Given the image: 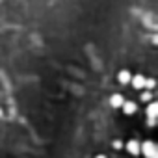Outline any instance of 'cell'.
Instances as JSON below:
<instances>
[{
	"label": "cell",
	"instance_id": "6da1fadb",
	"mask_svg": "<svg viewBox=\"0 0 158 158\" xmlns=\"http://www.w3.org/2000/svg\"><path fill=\"white\" fill-rule=\"evenodd\" d=\"M139 151H143V154L149 156V158H154L156 156V149H154V143L152 141H145L143 145H139Z\"/></svg>",
	"mask_w": 158,
	"mask_h": 158
},
{
	"label": "cell",
	"instance_id": "7a4b0ae2",
	"mask_svg": "<svg viewBox=\"0 0 158 158\" xmlns=\"http://www.w3.org/2000/svg\"><path fill=\"white\" fill-rule=\"evenodd\" d=\"M130 84H132L134 89H143V88H145V76H143V74L132 76V78H130Z\"/></svg>",
	"mask_w": 158,
	"mask_h": 158
},
{
	"label": "cell",
	"instance_id": "3957f363",
	"mask_svg": "<svg viewBox=\"0 0 158 158\" xmlns=\"http://www.w3.org/2000/svg\"><path fill=\"white\" fill-rule=\"evenodd\" d=\"M130 78H132V74H130L128 69H123V71H119V74H117V80H119V84H123V86L130 84Z\"/></svg>",
	"mask_w": 158,
	"mask_h": 158
},
{
	"label": "cell",
	"instance_id": "277c9868",
	"mask_svg": "<svg viewBox=\"0 0 158 158\" xmlns=\"http://www.w3.org/2000/svg\"><path fill=\"white\" fill-rule=\"evenodd\" d=\"M121 108H123V112H125L127 115H132V114H136V108H138V106H136V102H132V101H125Z\"/></svg>",
	"mask_w": 158,
	"mask_h": 158
},
{
	"label": "cell",
	"instance_id": "5b68a950",
	"mask_svg": "<svg viewBox=\"0 0 158 158\" xmlns=\"http://www.w3.org/2000/svg\"><path fill=\"white\" fill-rule=\"evenodd\" d=\"M127 151L130 152V154H134V156H138L141 151H139V143L136 141V139H130L128 143H127Z\"/></svg>",
	"mask_w": 158,
	"mask_h": 158
},
{
	"label": "cell",
	"instance_id": "8992f818",
	"mask_svg": "<svg viewBox=\"0 0 158 158\" xmlns=\"http://www.w3.org/2000/svg\"><path fill=\"white\" fill-rule=\"evenodd\" d=\"M156 112H158V104L156 102H152L149 108H147V115H149V123L152 125L154 123V117H156Z\"/></svg>",
	"mask_w": 158,
	"mask_h": 158
},
{
	"label": "cell",
	"instance_id": "52a82bcc",
	"mask_svg": "<svg viewBox=\"0 0 158 158\" xmlns=\"http://www.w3.org/2000/svg\"><path fill=\"white\" fill-rule=\"evenodd\" d=\"M123 102H125V99H123L119 93L112 95V99H110V104H112L114 108H121V106H123Z\"/></svg>",
	"mask_w": 158,
	"mask_h": 158
},
{
	"label": "cell",
	"instance_id": "ba28073f",
	"mask_svg": "<svg viewBox=\"0 0 158 158\" xmlns=\"http://www.w3.org/2000/svg\"><path fill=\"white\" fill-rule=\"evenodd\" d=\"M156 84H154V80L152 78H145V88H149V89H152Z\"/></svg>",
	"mask_w": 158,
	"mask_h": 158
},
{
	"label": "cell",
	"instance_id": "9c48e42d",
	"mask_svg": "<svg viewBox=\"0 0 158 158\" xmlns=\"http://www.w3.org/2000/svg\"><path fill=\"white\" fill-rule=\"evenodd\" d=\"M141 101H151V93H149V91H145V93L141 95Z\"/></svg>",
	"mask_w": 158,
	"mask_h": 158
},
{
	"label": "cell",
	"instance_id": "30bf717a",
	"mask_svg": "<svg viewBox=\"0 0 158 158\" xmlns=\"http://www.w3.org/2000/svg\"><path fill=\"white\" fill-rule=\"evenodd\" d=\"M95 158H106V156H104V154H99V156H95Z\"/></svg>",
	"mask_w": 158,
	"mask_h": 158
}]
</instances>
